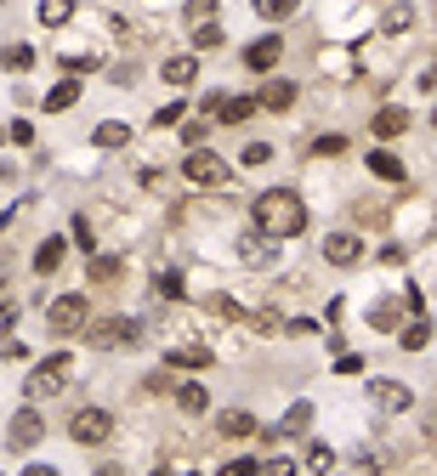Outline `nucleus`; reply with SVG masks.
Instances as JSON below:
<instances>
[{"instance_id": "nucleus-1", "label": "nucleus", "mask_w": 437, "mask_h": 476, "mask_svg": "<svg viewBox=\"0 0 437 476\" xmlns=\"http://www.w3.org/2000/svg\"><path fill=\"white\" fill-rule=\"evenodd\" d=\"M256 233H267V238H301V233H307V205H301V193L267 187L261 199H256Z\"/></svg>"}, {"instance_id": "nucleus-2", "label": "nucleus", "mask_w": 437, "mask_h": 476, "mask_svg": "<svg viewBox=\"0 0 437 476\" xmlns=\"http://www.w3.org/2000/svg\"><path fill=\"white\" fill-rule=\"evenodd\" d=\"M182 176L194 182V187H227V182H233V165H227L222 154H211V148H187Z\"/></svg>"}, {"instance_id": "nucleus-3", "label": "nucleus", "mask_w": 437, "mask_h": 476, "mask_svg": "<svg viewBox=\"0 0 437 476\" xmlns=\"http://www.w3.org/2000/svg\"><path fill=\"white\" fill-rule=\"evenodd\" d=\"M86 340L97 352H119V346H137L142 340V323L137 318H91L86 323Z\"/></svg>"}, {"instance_id": "nucleus-4", "label": "nucleus", "mask_w": 437, "mask_h": 476, "mask_svg": "<svg viewBox=\"0 0 437 476\" xmlns=\"http://www.w3.org/2000/svg\"><path fill=\"white\" fill-rule=\"evenodd\" d=\"M46 323H52V335H86V323H91V300L86 295H57L52 307H46Z\"/></svg>"}, {"instance_id": "nucleus-5", "label": "nucleus", "mask_w": 437, "mask_h": 476, "mask_svg": "<svg viewBox=\"0 0 437 476\" xmlns=\"http://www.w3.org/2000/svg\"><path fill=\"white\" fill-rule=\"evenodd\" d=\"M69 437L86 443V448H102L114 437V414H109V408H74V414H69Z\"/></svg>"}, {"instance_id": "nucleus-6", "label": "nucleus", "mask_w": 437, "mask_h": 476, "mask_svg": "<svg viewBox=\"0 0 437 476\" xmlns=\"http://www.w3.org/2000/svg\"><path fill=\"white\" fill-rule=\"evenodd\" d=\"M69 375H74V369H69V357H62V352L46 357V363H40V369L29 375V397H34V403H40V397H57L62 386H69Z\"/></svg>"}, {"instance_id": "nucleus-7", "label": "nucleus", "mask_w": 437, "mask_h": 476, "mask_svg": "<svg viewBox=\"0 0 437 476\" xmlns=\"http://www.w3.org/2000/svg\"><path fill=\"white\" fill-rule=\"evenodd\" d=\"M40 437H46V420H40V408H17V414H12V431H6V443H12V448H34Z\"/></svg>"}, {"instance_id": "nucleus-8", "label": "nucleus", "mask_w": 437, "mask_h": 476, "mask_svg": "<svg viewBox=\"0 0 437 476\" xmlns=\"http://www.w3.org/2000/svg\"><path fill=\"white\" fill-rule=\"evenodd\" d=\"M369 397L386 408V414H404V408H414V392L404 380H369Z\"/></svg>"}, {"instance_id": "nucleus-9", "label": "nucleus", "mask_w": 437, "mask_h": 476, "mask_svg": "<svg viewBox=\"0 0 437 476\" xmlns=\"http://www.w3.org/2000/svg\"><path fill=\"white\" fill-rule=\"evenodd\" d=\"M324 262H329V267H358V262H364V244H358L352 233H329V238H324Z\"/></svg>"}, {"instance_id": "nucleus-10", "label": "nucleus", "mask_w": 437, "mask_h": 476, "mask_svg": "<svg viewBox=\"0 0 437 476\" xmlns=\"http://www.w3.org/2000/svg\"><path fill=\"white\" fill-rule=\"evenodd\" d=\"M273 244L279 238H267V233H244L239 238V262L244 267H273Z\"/></svg>"}, {"instance_id": "nucleus-11", "label": "nucleus", "mask_w": 437, "mask_h": 476, "mask_svg": "<svg viewBox=\"0 0 437 476\" xmlns=\"http://www.w3.org/2000/svg\"><path fill=\"white\" fill-rule=\"evenodd\" d=\"M216 437H256V414L250 408H227V414H216Z\"/></svg>"}, {"instance_id": "nucleus-12", "label": "nucleus", "mask_w": 437, "mask_h": 476, "mask_svg": "<svg viewBox=\"0 0 437 476\" xmlns=\"http://www.w3.org/2000/svg\"><path fill=\"white\" fill-rule=\"evenodd\" d=\"M62 255H69V238H62V233L40 238V250H34V272H57V267H62Z\"/></svg>"}, {"instance_id": "nucleus-13", "label": "nucleus", "mask_w": 437, "mask_h": 476, "mask_svg": "<svg viewBox=\"0 0 437 476\" xmlns=\"http://www.w3.org/2000/svg\"><path fill=\"white\" fill-rule=\"evenodd\" d=\"M290 102H296V85H290V80H267L261 97H256V108H267V114H284Z\"/></svg>"}, {"instance_id": "nucleus-14", "label": "nucleus", "mask_w": 437, "mask_h": 476, "mask_svg": "<svg viewBox=\"0 0 437 476\" xmlns=\"http://www.w3.org/2000/svg\"><path fill=\"white\" fill-rule=\"evenodd\" d=\"M404 131H409V114H404L398 102H386L381 114H375V137H381V142H392V137H404Z\"/></svg>"}, {"instance_id": "nucleus-15", "label": "nucleus", "mask_w": 437, "mask_h": 476, "mask_svg": "<svg viewBox=\"0 0 437 476\" xmlns=\"http://www.w3.org/2000/svg\"><path fill=\"white\" fill-rule=\"evenodd\" d=\"M307 425H312V403H296V408L273 425V437H279V443H284V437H307Z\"/></svg>"}, {"instance_id": "nucleus-16", "label": "nucleus", "mask_w": 437, "mask_h": 476, "mask_svg": "<svg viewBox=\"0 0 437 476\" xmlns=\"http://www.w3.org/2000/svg\"><path fill=\"white\" fill-rule=\"evenodd\" d=\"M279 57H284V40H256V46L244 52V62H250V69H256V74H267V69H273Z\"/></svg>"}, {"instance_id": "nucleus-17", "label": "nucleus", "mask_w": 437, "mask_h": 476, "mask_svg": "<svg viewBox=\"0 0 437 476\" xmlns=\"http://www.w3.org/2000/svg\"><path fill=\"white\" fill-rule=\"evenodd\" d=\"M369 329H404V300H375V307H369Z\"/></svg>"}, {"instance_id": "nucleus-18", "label": "nucleus", "mask_w": 437, "mask_h": 476, "mask_svg": "<svg viewBox=\"0 0 437 476\" xmlns=\"http://www.w3.org/2000/svg\"><path fill=\"white\" fill-rule=\"evenodd\" d=\"M171 85H194L199 80V57H165V69H159Z\"/></svg>"}, {"instance_id": "nucleus-19", "label": "nucleus", "mask_w": 437, "mask_h": 476, "mask_svg": "<svg viewBox=\"0 0 437 476\" xmlns=\"http://www.w3.org/2000/svg\"><path fill=\"white\" fill-rule=\"evenodd\" d=\"M91 142H97V148H109V154H114V148H125V142H131V125H119V119H102L97 131H91Z\"/></svg>"}, {"instance_id": "nucleus-20", "label": "nucleus", "mask_w": 437, "mask_h": 476, "mask_svg": "<svg viewBox=\"0 0 437 476\" xmlns=\"http://www.w3.org/2000/svg\"><path fill=\"white\" fill-rule=\"evenodd\" d=\"M381 29H386V34H409V29H414V6H409V0L386 6V12H381Z\"/></svg>"}, {"instance_id": "nucleus-21", "label": "nucleus", "mask_w": 437, "mask_h": 476, "mask_svg": "<svg viewBox=\"0 0 437 476\" xmlns=\"http://www.w3.org/2000/svg\"><path fill=\"white\" fill-rule=\"evenodd\" d=\"M74 102H80V80H57L46 91V114H62V108H74Z\"/></svg>"}, {"instance_id": "nucleus-22", "label": "nucleus", "mask_w": 437, "mask_h": 476, "mask_svg": "<svg viewBox=\"0 0 437 476\" xmlns=\"http://www.w3.org/2000/svg\"><path fill=\"white\" fill-rule=\"evenodd\" d=\"M176 408H182V414H204V408H211V392L187 380V386H176Z\"/></svg>"}, {"instance_id": "nucleus-23", "label": "nucleus", "mask_w": 437, "mask_h": 476, "mask_svg": "<svg viewBox=\"0 0 437 476\" xmlns=\"http://www.w3.org/2000/svg\"><path fill=\"white\" fill-rule=\"evenodd\" d=\"M369 170H375L381 182H404V159L386 154V148H375V154H369Z\"/></svg>"}, {"instance_id": "nucleus-24", "label": "nucleus", "mask_w": 437, "mask_h": 476, "mask_svg": "<svg viewBox=\"0 0 437 476\" xmlns=\"http://www.w3.org/2000/svg\"><path fill=\"white\" fill-rule=\"evenodd\" d=\"M398 340H404V352H421V346L432 340V323H426V312L414 318V323H404V329H398Z\"/></svg>"}, {"instance_id": "nucleus-25", "label": "nucleus", "mask_w": 437, "mask_h": 476, "mask_svg": "<svg viewBox=\"0 0 437 476\" xmlns=\"http://www.w3.org/2000/svg\"><path fill=\"white\" fill-rule=\"evenodd\" d=\"M74 17V0H40V24L46 29H62Z\"/></svg>"}, {"instance_id": "nucleus-26", "label": "nucleus", "mask_w": 437, "mask_h": 476, "mask_svg": "<svg viewBox=\"0 0 437 476\" xmlns=\"http://www.w3.org/2000/svg\"><path fill=\"white\" fill-rule=\"evenodd\" d=\"M182 17H187V29L216 24V0H187V6H182Z\"/></svg>"}, {"instance_id": "nucleus-27", "label": "nucleus", "mask_w": 437, "mask_h": 476, "mask_svg": "<svg viewBox=\"0 0 437 476\" xmlns=\"http://www.w3.org/2000/svg\"><path fill=\"white\" fill-rule=\"evenodd\" d=\"M171 363L176 369H204V363H211V346H176Z\"/></svg>"}, {"instance_id": "nucleus-28", "label": "nucleus", "mask_w": 437, "mask_h": 476, "mask_svg": "<svg viewBox=\"0 0 437 476\" xmlns=\"http://www.w3.org/2000/svg\"><path fill=\"white\" fill-rule=\"evenodd\" d=\"M307 471H318V476H329V471H336V448L312 443V448H307Z\"/></svg>"}, {"instance_id": "nucleus-29", "label": "nucleus", "mask_w": 437, "mask_h": 476, "mask_svg": "<svg viewBox=\"0 0 437 476\" xmlns=\"http://www.w3.org/2000/svg\"><path fill=\"white\" fill-rule=\"evenodd\" d=\"M91 284H114V278H119V262H114V255H91Z\"/></svg>"}, {"instance_id": "nucleus-30", "label": "nucleus", "mask_w": 437, "mask_h": 476, "mask_svg": "<svg viewBox=\"0 0 437 476\" xmlns=\"http://www.w3.org/2000/svg\"><path fill=\"white\" fill-rule=\"evenodd\" d=\"M296 6H301V0H256V12L267 17V24H284V17L296 12Z\"/></svg>"}, {"instance_id": "nucleus-31", "label": "nucleus", "mask_w": 437, "mask_h": 476, "mask_svg": "<svg viewBox=\"0 0 437 476\" xmlns=\"http://www.w3.org/2000/svg\"><path fill=\"white\" fill-rule=\"evenodd\" d=\"M34 52L29 46H0V69H29Z\"/></svg>"}, {"instance_id": "nucleus-32", "label": "nucleus", "mask_w": 437, "mask_h": 476, "mask_svg": "<svg viewBox=\"0 0 437 476\" xmlns=\"http://www.w3.org/2000/svg\"><path fill=\"white\" fill-rule=\"evenodd\" d=\"M222 40H227V34H222L216 24H204V29H194V52H216Z\"/></svg>"}, {"instance_id": "nucleus-33", "label": "nucleus", "mask_w": 437, "mask_h": 476, "mask_svg": "<svg viewBox=\"0 0 437 476\" xmlns=\"http://www.w3.org/2000/svg\"><path fill=\"white\" fill-rule=\"evenodd\" d=\"M17 329V300H0V340H12Z\"/></svg>"}, {"instance_id": "nucleus-34", "label": "nucleus", "mask_w": 437, "mask_h": 476, "mask_svg": "<svg viewBox=\"0 0 437 476\" xmlns=\"http://www.w3.org/2000/svg\"><path fill=\"white\" fill-rule=\"evenodd\" d=\"M182 142H187V148H204V119H187V125H182Z\"/></svg>"}, {"instance_id": "nucleus-35", "label": "nucleus", "mask_w": 437, "mask_h": 476, "mask_svg": "<svg viewBox=\"0 0 437 476\" xmlns=\"http://www.w3.org/2000/svg\"><path fill=\"white\" fill-rule=\"evenodd\" d=\"M182 119H187V114H182V102H165L159 114H154V125H182Z\"/></svg>"}, {"instance_id": "nucleus-36", "label": "nucleus", "mask_w": 437, "mask_h": 476, "mask_svg": "<svg viewBox=\"0 0 437 476\" xmlns=\"http://www.w3.org/2000/svg\"><path fill=\"white\" fill-rule=\"evenodd\" d=\"M216 476H256V460H227Z\"/></svg>"}, {"instance_id": "nucleus-37", "label": "nucleus", "mask_w": 437, "mask_h": 476, "mask_svg": "<svg viewBox=\"0 0 437 476\" xmlns=\"http://www.w3.org/2000/svg\"><path fill=\"white\" fill-rule=\"evenodd\" d=\"M267 159H273V148H267V142H250L244 148V165H267Z\"/></svg>"}, {"instance_id": "nucleus-38", "label": "nucleus", "mask_w": 437, "mask_h": 476, "mask_svg": "<svg viewBox=\"0 0 437 476\" xmlns=\"http://www.w3.org/2000/svg\"><path fill=\"white\" fill-rule=\"evenodd\" d=\"M256 476H296V465H290V460H267V465H256Z\"/></svg>"}, {"instance_id": "nucleus-39", "label": "nucleus", "mask_w": 437, "mask_h": 476, "mask_svg": "<svg viewBox=\"0 0 437 476\" xmlns=\"http://www.w3.org/2000/svg\"><path fill=\"white\" fill-rule=\"evenodd\" d=\"M0 357H6V363H24V357H29V346H17V340H0Z\"/></svg>"}, {"instance_id": "nucleus-40", "label": "nucleus", "mask_w": 437, "mask_h": 476, "mask_svg": "<svg viewBox=\"0 0 437 476\" xmlns=\"http://www.w3.org/2000/svg\"><path fill=\"white\" fill-rule=\"evenodd\" d=\"M341 148H347L341 137H318V142H312V154H341Z\"/></svg>"}, {"instance_id": "nucleus-41", "label": "nucleus", "mask_w": 437, "mask_h": 476, "mask_svg": "<svg viewBox=\"0 0 437 476\" xmlns=\"http://www.w3.org/2000/svg\"><path fill=\"white\" fill-rule=\"evenodd\" d=\"M97 476H125V471H119L114 460H109V465H97Z\"/></svg>"}, {"instance_id": "nucleus-42", "label": "nucleus", "mask_w": 437, "mask_h": 476, "mask_svg": "<svg viewBox=\"0 0 437 476\" xmlns=\"http://www.w3.org/2000/svg\"><path fill=\"white\" fill-rule=\"evenodd\" d=\"M24 476H57V471H52V465H29Z\"/></svg>"}, {"instance_id": "nucleus-43", "label": "nucleus", "mask_w": 437, "mask_h": 476, "mask_svg": "<svg viewBox=\"0 0 437 476\" xmlns=\"http://www.w3.org/2000/svg\"><path fill=\"white\" fill-rule=\"evenodd\" d=\"M6 222H12V215H6V210H0V227H6Z\"/></svg>"}, {"instance_id": "nucleus-44", "label": "nucleus", "mask_w": 437, "mask_h": 476, "mask_svg": "<svg viewBox=\"0 0 437 476\" xmlns=\"http://www.w3.org/2000/svg\"><path fill=\"white\" fill-rule=\"evenodd\" d=\"M0 142H6V125H0Z\"/></svg>"}, {"instance_id": "nucleus-45", "label": "nucleus", "mask_w": 437, "mask_h": 476, "mask_svg": "<svg viewBox=\"0 0 437 476\" xmlns=\"http://www.w3.org/2000/svg\"><path fill=\"white\" fill-rule=\"evenodd\" d=\"M432 125H437V108H432Z\"/></svg>"}]
</instances>
